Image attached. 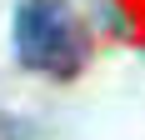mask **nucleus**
<instances>
[{"mask_svg":"<svg viewBox=\"0 0 145 140\" xmlns=\"http://www.w3.org/2000/svg\"><path fill=\"white\" fill-rule=\"evenodd\" d=\"M15 55H20L25 70L70 80L85 60V40H80L75 15L60 0H20V10H15Z\"/></svg>","mask_w":145,"mask_h":140,"instance_id":"obj_1","label":"nucleus"},{"mask_svg":"<svg viewBox=\"0 0 145 140\" xmlns=\"http://www.w3.org/2000/svg\"><path fill=\"white\" fill-rule=\"evenodd\" d=\"M0 140H20V125H15L10 115H0Z\"/></svg>","mask_w":145,"mask_h":140,"instance_id":"obj_2","label":"nucleus"}]
</instances>
